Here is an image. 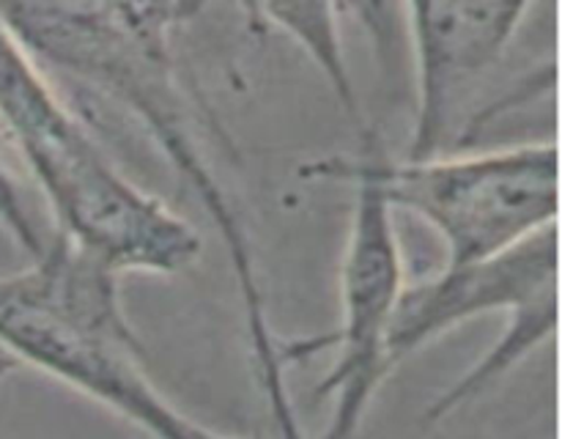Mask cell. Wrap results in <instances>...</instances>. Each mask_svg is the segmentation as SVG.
Listing matches in <instances>:
<instances>
[{"mask_svg": "<svg viewBox=\"0 0 562 439\" xmlns=\"http://www.w3.org/2000/svg\"><path fill=\"white\" fill-rule=\"evenodd\" d=\"M349 236L340 261V324L329 335L280 340V360H307L333 349L335 360L318 382V398L333 404L324 439H360L379 387L393 373L390 324L406 285L395 212L371 184L355 181Z\"/></svg>", "mask_w": 562, "mask_h": 439, "instance_id": "obj_5", "label": "cell"}, {"mask_svg": "<svg viewBox=\"0 0 562 439\" xmlns=\"http://www.w3.org/2000/svg\"><path fill=\"white\" fill-rule=\"evenodd\" d=\"M554 333H558V294L543 296V300L505 316V327L492 344V349L470 371L461 373L434 404H428V426L448 420L456 412L464 409L467 404L486 395L494 384H499L508 373H514V368L521 365L532 351L541 349Z\"/></svg>", "mask_w": 562, "mask_h": 439, "instance_id": "obj_8", "label": "cell"}, {"mask_svg": "<svg viewBox=\"0 0 562 439\" xmlns=\"http://www.w3.org/2000/svg\"><path fill=\"white\" fill-rule=\"evenodd\" d=\"M250 16H256L261 25L280 31L296 42L307 53V58L318 66V71L327 80L329 91L338 99L340 110L349 115L357 135L366 130L360 102H357V88L351 80L349 60L344 49V33H340V5L329 3H263L245 5Z\"/></svg>", "mask_w": 562, "mask_h": 439, "instance_id": "obj_9", "label": "cell"}, {"mask_svg": "<svg viewBox=\"0 0 562 439\" xmlns=\"http://www.w3.org/2000/svg\"><path fill=\"white\" fill-rule=\"evenodd\" d=\"M0 225L14 236V241L27 252V256H42L49 230L44 234V230L38 228L31 209H27L20 184H16L14 176L3 168V162H0Z\"/></svg>", "mask_w": 562, "mask_h": 439, "instance_id": "obj_10", "label": "cell"}, {"mask_svg": "<svg viewBox=\"0 0 562 439\" xmlns=\"http://www.w3.org/2000/svg\"><path fill=\"white\" fill-rule=\"evenodd\" d=\"M201 11L195 3H9L0 5V22L38 64L64 71L130 113L190 187L228 252L247 346L274 428L280 439H305L285 384L280 340L269 324L250 234L209 159L176 64V33Z\"/></svg>", "mask_w": 562, "mask_h": 439, "instance_id": "obj_1", "label": "cell"}, {"mask_svg": "<svg viewBox=\"0 0 562 439\" xmlns=\"http://www.w3.org/2000/svg\"><path fill=\"white\" fill-rule=\"evenodd\" d=\"M302 176L333 184H371L393 212H409L437 230L448 263L499 256L558 225V143L532 140L434 159H393L373 130L360 132L351 157L313 159Z\"/></svg>", "mask_w": 562, "mask_h": 439, "instance_id": "obj_4", "label": "cell"}, {"mask_svg": "<svg viewBox=\"0 0 562 439\" xmlns=\"http://www.w3.org/2000/svg\"><path fill=\"white\" fill-rule=\"evenodd\" d=\"M415 53V121L409 162L450 154L472 130V102L519 36L530 3H409Z\"/></svg>", "mask_w": 562, "mask_h": 439, "instance_id": "obj_6", "label": "cell"}, {"mask_svg": "<svg viewBox=\"0 0 562 439\" xmlns=\"http://www.w3.org/2000/svg\"><path fill=\"white\" fill-rule=\"evenodd\" d=\"M0 130L36 179L53 234L115 274H179L203 239L181 214L126 179L60 99L44 66L0 22Z\"/></svg>", "mask_w": 562, "mask_h": 439, "instance_id": "obj_2", "label": "cell"}, {"mask_svg": "<svg viewBox=\"0 0 562 439\" xmlns=\"http://www.w3.org/2000/svg\"><path fill=\"white\" fill-rule=\"evenodd\" d=\"M558 294V225L521 245L472 263H445L434 278L406 283L390 324L387 357L395 368L450 329L492 313L521 311Z\"/></svg>", "mask_w": 562, "mask_h": 439, "instance_id": "obj_7", "label": "cell"}, {"mask_svg": "<svg viewBox=\"0 0 562 439\" xmlns=\"http://www.w3.org/2000/svg\"><path fill=\"white\" fill-rule=\"evenodd\" d=\"M121 274L64 236L47 234L42 256L0 274V349L108 406L151 439H239L176 409L143 368L126 322Z\"/></svg>", "mask_w": 562, "mask_h": 439, "instance_id": "obj_3", "label": "cell"}]
</instances>
